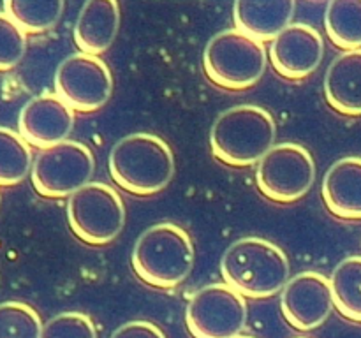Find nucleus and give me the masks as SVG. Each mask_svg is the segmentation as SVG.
I'll use <instances>...</instances> for the list:
<instances>
[{
    "label": "nucleus",
    "mask_w": 361,
    "mask_h": 338,
    "mask_svg": "<svg viewBox=\"0 0 361 338\" xmlns=\"http://www.w3.org/2000/svg\"><path fill=\"white\" fill-rule=\"evenodd\" d=\"M226 284L247 298H270L289 282V259L284 250L264 238H242L221 261Z\"/></svg>",
    "instance_id": "1"
},
{
    "label": "nucleus",
    "mask_w": 361,
    "mask_h": 338,
    "mask_svg": "<svg viewBox=\"0 0 361 338\" xmlns=\"http://www.w3.org/2000/svg\"><path fill=\"white\" fill-rule=\"evenodd\" d=\"M109 175L134 196H152L168 187L175 175L169 144L154 134L137 132L113 146L108 158Z\"/></svg>",
    "instance_id": "2"
},
{
    "label": "nucleus",
    "mask_w": 361,
    "mask_h": 338,
    "mask_svg": "<svg viewBox=\"0 0 361 338\" xmlns=\"http://www.w3.org/2000/svg\"><path fill=\"white\" fill-rule=\"evenodd\" d=\"M274 116L261 106H235L215 120L210 146L215 157L233 168L257 164L275 146Z\"/></svg>",
    "instance_id": "3"
},
{
    "label": "nucleus",
    "mask_w": 361,
    "mask_h": 338,
    "mask_svg": "<svg viewBox=\"0 0 361 338\" xmlns=\"http://www.w3.org/2000/svg\"><path fill=\"white\" fill-rule=\"evenodd\" d=\"M130 261L137 277L148 285L173 289L182 284L192 270V239L180 225L161 222L140 236Z\"/></svg>",
    "instance_id": "4"
},
{
    "label": "nucleus",
    "mask_w": 361,
    "mask_h": 338,
    "mask_svg": "<svg viewBox=\"0 0 361 338\" xmlns=\"http://www.w3.org/2000/svg\"><path fill=\"white\" fill-rule=\"evenodd\" d=\"M207 76L228 90H245L263 77L267 49L263 42L231 28L210 39L203 53Z\"/></svg>",
    "instance_id": "5"
},
{
    "label": "nucleus",
    "mask_w": 361,
    "mask_h": 338,
    "mask_svg": "<svg viewBox=\"0 0 361 338\" xmlns=\"http://www.w3.org/2000/svg\"><path fill=\"white\" fill-rule=\"evenodd\" d=\"M67 220L81 242L88 245H106L122 232L126 225V206L113 187L90 182L69 196Z\"/></svg>",
    "instance_id": "6"
},
{
    "label": "nucleus",
    "mask_w": 361,
    "mask_h": 338,
    "mask_svg": "<svg viewBox=\"0 0 361 338\" xmlns=\"http://www.w3.org/2000/svg\"><path fill=\"white\" fill-rule=\"evenodd\" d=\"M316 180V164L305 146L275 144L257 162L256 182L261 192L277 203H293L305 196Z\"/></svg>",
    "instance_id": "7"
},
{
    "label": "nucleus",
    "mask_w": 361,
    "mask_h": 338,
    "mask_svg": "<svg viewBox=\"0 0 361 338\" xmlns=\"http://www.w3.org/2000/svg\"><path fill=\"white\" fill-rule=\"evenodd\" d=\"M95 161L90 148L78 141L41 150L32 165L34 189L44 197H69L90 183Z\"/></svg>",
    "instance_id": "8"
},
{
    "label": "nucleus",
    "mask_w": 361,
    "mask_h": 338,
    "mask_svg": "<svg viewBox=\"0 0 361 338\" xmlns=\"http://www.w3.org/2000/svg\"><path fill=\"white\" fill-rule=\"evenodd\" d=\"M185 323L194 338H235L247 323V303L228 284H212L190 298Z\"/></svg>",
    "instance_id": "9"
},
{
    "label": "nucleus",
    "mask_w": 361,
    "mask_h": 338,
    "mask_svg": "<svg viewBox=\"0 0 361 338\" xmlns=\"http://www.w3.org/2000/svg\"><path fill=\"white\" fill-rule=\"evenodd\" d=\"M55 94L73 111H97L113 94L111 70L99 56L87 53L67 56L56 69Z\"/></svg>",
    "instance_id": "10"
},
{
    "label": "nucleus",
    "mask_w": 361,
    "mask_h": 338,
    "mask_svg": "<svg viewBox=\"0 0 361 338\" xmlns=\"http://www.w3.org/2000/svg\"><path fill=\"white\" fill-rule=\"evenodd\" d=\"M281 310L289 326L298 331L319 327L334 310L330 278L316 271H303L286 284Z\"/></svg>",
    "instance_id": "11"
},
{
    "label": "nucleus",
    "mask_w": 361,
    "mask_h": 338,
    "mask_svg": "<svg viewBox=\"0 0 361 338\" xmlns=\"http://www.w3.org/2000/svg\"><path fill=\"white\" fill-rule=\"evenodd\" d=\"M324 42L319 32L305 23H291L271 41L270 60L286 80H303L319 67Z\"/></svg>",
    "instance_id": "12"
},
{
    "label": "nucleus",
    "mask_w": 361,
    "mask_h": 338,
    "mask_svg": "<svg viewBox=\"0 0 361 338\" xmlns=\"http://www.w3.org/2000/svg\"><path fill=\"white\" fill-rule=\"evenodd\" d=\"M18 125L28 144L46 150L67 139L74 125V111L56 94H42L25 104Z\"/></svg>",
    "instance_id": "13"
},
{
    "label": "nucleus",
    "mask_w": 361,
    "mask_h": 338,
    "mask_svg": "<svg viewBox=\"0 0 361 338\" xmlns=\"http://www.w3.org/2000/svg\"><path fill=\"white\" fill-rule=\"evenodd\" d=\"M323 201L331 215L344 220H361V157L335 162L323 180Z\"/></svg>",
    "instance_id": "14"
},
{
    "label": "nucleus",
    "mask_w": 361,
    "mask_h": 338,
    "mask_svg": "<svg viewBox=\"0 0 361 338\" xmlns=\"http://www.w3.org/2000/svg\"><path fill=\"white\" fill-rule=\"evenodd\" d=\"M295 0H238L233 7L236 30L256 41H274L291 25Z\"/></svg>",
    "instance_id": "15"
},
{
    "label": "nucleus",
    "mask_w": 361,
    "mask_h": 338,
    "mask_svg": "<svg viewBox=\"0 0 361 338\" xmlns=\"http://www.w3.org/2000/svg\"><path fill=\"white\" fill-rule=\"evenodd\" d=\"M118 27L120 6L116 0H90L76 21L74 42L81 53L97 56L113 44Z\"/></svg>",
    "instance_id": "16"
},
{
    "label": "nucleus",
    "mask_w": 361,
    "mask_h": 338,
    "mask_svg": "<svg viewBox=\"0 0 361 338\" xmlns=\"http://www.w3.org/2000/svg\"><path fill=\"white\" fill-rule=\"evenodd\" d=\"M324 95L335 111L361 116V49L344 51L330 63L324 76Z\"/></svg>",
    "instance_id": "17"
},
{
    "label": "nucleus",
    "mask_w": 361,
    "mask_h": 338,
    "mask_svg": "<svg viewBox=\"0 0 361 338\" xmlns=\"http://www.w3.org/2000/svg\"><path fill=\"white\" fill-rule=\"evenodd\" d=\"M334 306L353 323L361 324V256L345 257L330 278Z\"/></svg>",
    "instance_id": "18"
},
{
    "label": "nucleus",
    "mask_w": 361,
    "mask_h": 338,
    "mask_svg": "<svg viewBox=\"0 0 361 338\" xmlns=\"http://www.w3.org/2000/svg\"><path fill=\"white\" fill-rule=\"evenodd\" d=\"M324 28L337 48L361 49V0H331L324 13Z\"/></svg>",
    "instance_id": "19"
},
{
    "label": "nucleus",
    "mask_w": 361,
    "mask_h": 338,
    "mask_svg": "<svg viewBox=\"0 0 361 338\" xmlns=\"http://www.w3.org/2000/svg\"><path fill=\"white\" fill-rule=\"evenodd\" d=\"M63 11L62 0H7L4 13L23 30V34H42L55 27Z\"/></svg>",
    "instance_id": "20"
},
{
    "label": "nucleus",
    "mask_w": 361,
    "mask_h": 338,
    "mask_svg": "<svg viewBox=\"0 0 361 338\" xmlns=\"http://www.w3.org/2000/svg\"><path fill=\"white\" fill-rule=\"evenodd\" d=\"M32 171L30 144L13 129L0 127V185L11 187L23 182Z\"/></svg>",
    "instance_id": "21"
},
{
    "label": "nucleus",
    "mask_w": 361,
    "mask_h": 338,
    "mask_svg": "<svg viewBox=\"0 0 361 338\" xmlns=\"http://www.w3.org/2000/svg\"><path fill=\"white\" fill-rule=\"evenodd\" d=\"M41 317L30 305L0 303V338H41Z\"/></svg>",
    "instance_id": "22"
},
{
    "label": "nucleus",
    "mask_w": 361,
    "mask_h": 338,
    "mask_svg": "<svg viewBox=\"0 0 361 338\" xmlns=\"http://www.w3.org/2000/svg\"><path fill=\"white\" fill-rule=\"evenodd\" d=\"M41 338H97V330L85 313L63 312L42 324Z\"/></svg>",
    "instance_id": "23"
},
{
    "label": "nucleus",
    "mask_w": 361,
    "mask_h": 338,
    "mask_svg": "<svg viewBox=\"0 0 361 338\" xmlns=\"http://www.w3.org/2000/svg\"><path fill=\"white\" fill-rule=\"evenodd\" d=\"M25 49L27 35L6 13H0V73L14 69L23 58Z\"/></svg>",
    "instance_id": "24"
},
{
    "label": "nucleus",
    "mask_w": 361,
    "mask_h": 338,
    "mask_svg": "<svg viewBox=\"0 0 361 338\" xmlns=\"http://www.w3.org/2000/svg\"><path fill=\"white\" fill-rule=\"evenodd\" d=\"M111 338H166V334L148 320H130L122 324Z\"/></svg>",
    "instance_id": "25"
},
{
    "label": "nucleus",
    "mask_w": 361,
    "mask_h": 338,
    "mask_svg": "<svg viewBox=\"0 0 361 338\" xmlns=\"http://www.w3.org/2000/svg\"><path fill=\"white\" fill-rule=\"evenodd\" d=\"M235 338H256V337H249V334H238V337Z\"/></svg>",
    "instance_id": "26"
},
{
    "label": "nucleus",
    "mask_w": 361,
    "mask_h": 338,
    "mask_svg": "<svg viewBox=\"0 0 361 338\" xmlns=\"http://www.w3.org/2000/svg\"><path fill=\"white\" fill-rule=\"evenodd\" d=\"M298 338H305V337H298Z\"/></svg>",
    "instance_id": "27"
}]
</instances>
